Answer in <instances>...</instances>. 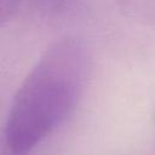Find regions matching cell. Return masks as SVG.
Listing matches in <instances>:
<instances>
[{"label":"cell","mask_w":155,"mask_h":155,"mask_svg":"<svg viewBox=\"0 0 155 155\" xmlns=\"http://www.w3.org/2000/svg\"><path fill=\"white\" fill-rule=\"evenodd\" d=\"M91 56L76 36L52 42L23 80L11 104L5 140L13 155H28L71 114L88 80Z\"/></svg>","instance_id":"6da1fadb"},{"label":"cell","mask_w":155,"mask_h":155,"mask_svg":"<svg viewBox=\"0 0 155 155\" xmlns=\"http://www.w3.org/2000/svg\"><path fill=\"white\" fill-rule=\"evenodd\" d=\"M115 2L127 18L155 29V0H115Z\"/></svg>","instance_id":"7a4b0ae2"},{"label":"cell","mask_w":155,"mask_h":155,"mask_svg":"<svg viewBox=\"0 0 155 155\" xmlns=\"http://www.w3.org/2000/svg\"><path fill=\"white\" fill-rule=\"evenodd\" d=\"M27 0H0V27L11 21L21 10ZM38 2L47 6H57L62 0H36Z\"/></svg>","instance_id":"3957f363"}]
</instances>
